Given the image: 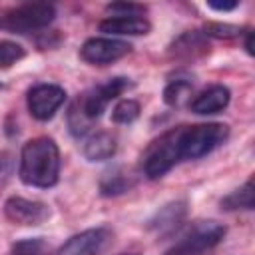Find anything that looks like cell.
<instances>
[{
	"mask_svg": "<svg viewBox=\"0 0 255 255\" xmlns=\"http://www.w3.org/2000/svg\"><path fill=\"white\" fill-rule=\"evenodd\" d=\"M133 84L129 82V78H124V76H116V78H110L106 80L104 84H98L86 92H82L68 108V116H66V122H68V128H70V133L74 137H86L94 124L102 118V114L106 112L108 104L116 98H120L126 90H129Z\"/></svg>",
	"mask_w": 255,
	"mask_h": 255,
	"instance_id": "cell-1",
	"label": "cell"
},
{
	"mask_svg": "<svg viewBox=\"0 0 255 255\" xmlns=\"http://www.w3.org/2000/svg\"><path fill=\"white\" fill-rule=\"evenodd\" d=\"M18 175L30 187H52L60 177V149L52 137L40 135L24 143Z\"/></svg>",
	"mask_w": 255,
	"mask_h": 255,
	"instance_id": "cell-2",
	"label": "cell"
},
{
	"mask_svg": "<svg viewBox=\"0 0 255 255\" xmlns=\"http://www.w3.org/2000/svg\"><path fill=\"white\" fill-rule=\"evenodd\" d=\"M181 129L183 126L171 128L163 131L159 137H155L141 153V173L147 179H159L169 169H173L179 161H183L181 155Z\"/></svg>",
	"mask_w": 255,
	"mask_h": 255,
	"instance_id": "cell-3",
	"label": "cell"
},
{
	"mask_svg": "<svg viewBox=\"0 0 255 255\" xmlns=\"http://www.w3.org/2000/svg\"><path fill=\"white\" fill-rule=\"evenodd\" d=\"M229 137V126L221 122L183 126L181 129V155L183 159H199L217 149Z\"/></svg>",
	"mask_w": 255,
	"mask_h": 255,
	"instance_id": "cell-4",
	"label": "cell"
},
{
	"mask_svg": "<svg viewBox=\"0 0 255 255\" xmlns=\"http://www.w3.org/2000/svg\"><path fill=\"white\" fill-rule=\"evenodd\" d=\"M225 231H227L225 225L219 221H213V219L195 221L167 253L169 255H203L211 251L225 237Z\"/></svg>",
	"mask_w": 255,
	"mask_h": 255,
	"instance_id": "cell-5",
	"label": "cell"
},
{
	"mask_svg": "<svg viewBox=\"0 0 255 255\" xmlns=\"http://www.w3.org/2000/svg\"><path fill=\"white\" fill-rule=\"evenodd\" d=\"M54 18H56L54 4L28 2V4L8 10L6 16L0 20V26H4L10 32H16V34H28V32L48 28L54 22Z\"/></svg>",
	"mask_w": 255,
	"mask_h": 255,
	"instance_id": "cell-6",
	"label": "cell"
},
{
	"mask_svg": "<svg viewBox=\"0 0 255 255\" xmlns=\"http://www.w3.org/2000/svg\"><path fill=\"white\" fill-rule=\"evenodd\" d=\"M66 102V90L58 84H36L28 90L26 106L34 120L48 122Z\"/></svg>",
	"mask_w": 255,
	"mask_h": 255,
	"instance_id": "cell-7",
	"label": "cell"
},
{
	"mask_svg": "<svg viewBox=\"0 0 255 255\" xmlns=\"http://www.w3.org/2000/svg\"><path fill=\"white\" fill-rule=\"evenodd\" d=\"M131 52V44L118 38H88L80 48V58L92 66H108Z\"/></svg>",
	"mask_w": 255,
	"mask_h": 255,
	"instance_id": "cell-8",
	"label": "cell"
},
{
	"mask_svg": "<svg viewBox=\"0 0 255 255\" xmlns=\"http://www.w3.org/2000/svg\"><path fill=\"white\" fill-rule=\"evenodd\" d=\"M4 215L14 225L34 227V225H40L50 219V207L42 201L12 195L4 201Z\"/></svg>",
	"mask_w": 255,
	"mask_h": 255,
	"instance_id": "cell-9",
	"label": "cell"
},
{
	"mask_svg": "<svg viewBox=\"0 0 255 255\" xmlns=\"http://www.w3.org/2000/svg\"><path fill=\"white\" fill-rule=\"evenodd\" d=\"M112 237V231L108 227H92L82 233L72 235L60 249L58 255H100L108 241Z\"/></svg>",
	"mask_w": 255,
	"mask_h": 255,
	"instance_id": "cell-10",
	"label": "cell"
},
{
	"mask_svg": "<svg viewBox=\"0 0 255 255\" xmlns=\"http://www.w3.org/2000/svg\"><path fill=\"white\" fill-rule=\"evenodd\" d=\"M187 217V201L185 199H175L165 205H161L147 221V229L155 233L157 237H169L173 235L185 221Z\"/></svg>",
	"mask_w": 255,
	"mask_h": 255,
	"instance_id": "cell-11",
	"label": "cell"
},
{
	"mask_svg": "<svg viewBox=\"0 0 255 255\" xmlns=\"http://www.w3.org/2000/svg\"><path fill=\"white\" fill-rule=\"evenodd\" d=\"M209 48V38L201 30H187L169 44L167 56L177 62H195L207 56Z\"/></svg>",
	"mask_w": 255,
	"mask_h": 255,
	"instance_id": "cell-12",
	"label": "cell"
},
{
	"mask_svg": "<svg viewBox=\"0 0 255 255\" xmlns=\"http://www.w3.org/2000/svg\"><path fill=\"white\" fill-rule=\"evenodd\" d=\"M229 100H231L229 88L223 84H213L193 96V100L189 102V110L197 116H211L223 112L229 106Z\"/></svg>",
	"mask_w": 255,
	"mask_h": 255,
	"instance_id": "cell-13",
	"label": "cell"
},
{
	"mask_svg": "<svg viewBox=\"0 0 255 255\" xmlns=\"http://www.w3.org/2000/svg\"><path fill=\"white\" fill-rule=\"evenodd\" d=\"M98 28L110 36H141L151 30V24L143 16H108Z\"/></svg>",
	"mask_w": 255,
	"mask_h": 255,
	"instance_id": "cell-14",
	"label": "cell"
},
{
	"mask_svg": "<svg viewBox=\"0 0 255 255\" xmlns=\"http://www.w3.org/2000/svg\"><path fill=\"white\" fill-rule=\"evenodd\" d=\"M82 153L88 161H104V159H110L114 157L116 153V137L106 131V129H100V131H90L86 137H82Z\"/></svg>",
	"mask_w": 255,
	"mask_h": 255,
	"instance_id": "cell-15",
	"label": "cell"
},
{
	"mask_svg": "<svg viewBox=\"0 0 255 255\" xmlns=\"http://www.w3.org/2000/svg\"><path fill=\"white\" fill-rule=\"evenodd\" d=\"M135 185V177L124 169V167H114L110 171H106L100 179V193L106 197H116L122 195L126 191H129Z\"/></svg>",
	"mask_w": 255,
	"mask_h": 255,
	"instance_id": "cell-16",
	"label": "cell"
},
{
	"mask_svg": "<svg viewBox=\"0 0 255 255\" xmlns=\"http://www.w3.org/2000/svg\"><path fill=\"white\" fill-rule=\"evenodd\" d=\"M255 205V195H253V177H249L239 189L231 191L229 195H225L221 199V209L225 211H237V209H245L251 211Z\"/></svg>",
	"mask_w": 255,
	"mask_h": 255,
	"instance_id": "cell-17",
	"label": "cell"
},
{
	"mask_svg": "<svg viewBox=\"0 0 255 255\" xmlns=\"http://www.w3.org/2000/svg\"><path fill=\"white\" fill-rule=\"evenodd\" d=\"M191 90H193V82L191 80H185V78L171 80L163 90V102L167 106L177 108L191 96Z\"/></svg>",
	"mask_w": 255,
	"mask_h": 255,
	"instance_id": "cell-18",
	"label": "cell"
},
{
	"mask_svg": "<svg viewBox=\"0 0 255 255\" xmlns=\"http://www.w3.org/2000/svg\"><path fill=\"white\" fill-rule=\"evenodd\" d=\"M139 112H141L139 102H135L131 98H124V100H120L114 106V110H112V122L114 124L128 126V124H131V122H135L139 118Z\"/></svg>",
	"mask_w": 255,
	"mask_h": 255,
	"instance_id": "cell-19",
	"label": "cell"
},
{
	"mask_svg": "<svg viewBox=\"0 0 255 255\" xmlns=\"http://www.w3.org/2000/svg\"><path fill=\"white\" fill-rule=\"evenodd\" d=\"M26 56V50L12 40H0V68H12Z\"/></svg>",
	"mask_w": 255,
	"mask_h": 255,
	"instance_id": "cell-20",
	"label": "cell"
},
{
	"mask_svg": "<svg viewBox=\"0 0 255 255\" xmlns=\"http://www.w3.org/2000/svg\"><path fill=\"white\" fill-rule=\"evenodd\" d=\"M203 34L209 38H235V36H239L241 34V28L239 26H235V24H223V22H209V24H205V28H203Z\"/></svg>",
	"mask_w": 255,
	"mask_h": 255,
	"instance_id": "cell-21",
	"label": "cell"
},
{
	"mask_svg": "<svg viewBox=\"0 0 255 255\" xmlns=\"http://www.w3.org/2000/svg\"><path fill=\"white\" fill-rule=\"evenodd\" d=\"M106 12L112 16H143L145 6L133 2H112L106 6Z\"/></svg>",
	"mask_w": 255,
	"mask_h": 255,
	"instance_id": "cell-22",
	"label": "cell"
},
{
	"mask_svg": "<svg viewBox=\"0 0 255 255\" xmlns=\"http://www.w3.org/2000/svg\"><path fill=\"white\" fill-rule=\"evenodd\" d=\"M10 255H44L42 239H22L12 245Z\"/></svg>",
	"mask_w": 255,
	"mask_h": 255,
	"instance_id": "cell-23",
	"label": "cell"
},
{
	"mask_svg": "<svg viewBox=\"0 0 255 255\" xmlns=\"http://www.w3.org/2000/svg\"><path fill=\"white\" fill-rule=\"evenodd\" d=\"M239 6V2H207V8L217 10V12H229L235 10Z\"/></svg>",
	"mask_w": 255,
	"mask_h": 255,
	"instance_id": "cell-24",
	"label": "cell"
},
{
	"mask_svg": "<svg viewBox=\"0 0 255 255\" xmlns=\"http://www.w3.org/2000/svg\"><path fill=\"white\" fill-rule=\"evenodd\" d=\"M8 165H10V159H8V155L0 151V177H2V175L8 171Z\"/></svg>",
	"mask_w": 255,
	"mask_h": 255,
	"instance_id": "cell-25",
	"label": "cell"
},
{
	"mask_svg": "<svg viewBox=\"0 0 255 255\" xmlns=\"http://www.w3.org/2000/svg\"><path fill=\"white\" fill-rule=\"evenodd\" d=\"M251 38H253V34H251V32H247V40H245V50H247V54H253V48H251Z\"/></svg>",
	"mask_w": 255,
	"mask_h": 255,
	"instance_id": "cell-26",
	"label": "cell"
},
{
	"mask_svg": "<svg viewBox=\"0 0 255 255\" xmlns=\"http://www.w3.org/2000/svg\"><path fill=\"white\" fill-rule=\"evenodd\" d=\"M122 255H131V253H122Z\"/></svg>",
	"mask_w": 255,
	"mask_h": 255,
	"instance_id": "cell-27",
	"label": "cell"
},
{
	"mask_svg": "<svg viewBox=\"0 0 255 255\" xmlns=\"http://www.w3.org/2000/svg\"><path fill=\"white\" fill-rule=\"evenodd\" d=\"M0 88H2V84H0Z\"/></svg>",
	"mask_w": 255,
	"mask_h": 255,
	"instance_id": "cell-28",
	"label": "cell"
},
{
	"mask_svg": "<svg viewBox=\"0 0 255 255\" xmlns=\"http://www.w3.org/2000/svg\"><path fill=\"white\" fill-rule=\"evenodd\" d=\"M165 255H169V253H165Z\"/></svg>",
	"mask_w": 255,
	"mask_h": 255,
	"instance_id": "cell-29",
	"label": "cell"
}]
</instances>
